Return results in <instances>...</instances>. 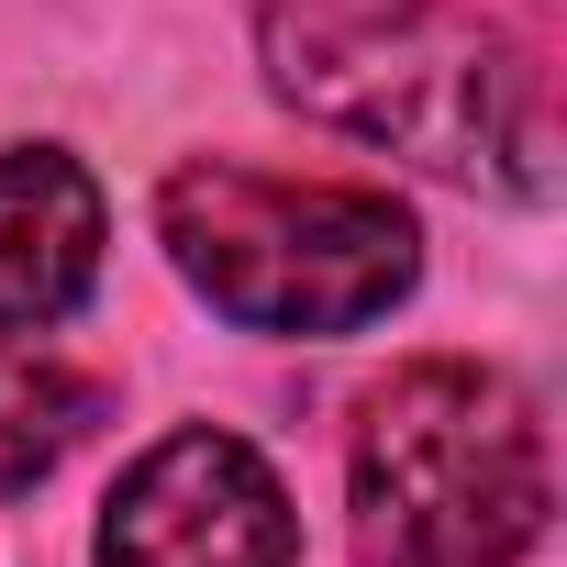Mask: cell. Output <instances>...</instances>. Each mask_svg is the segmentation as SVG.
<instances>
[{
    "label": "cell",
    "mask_w": 567,
    "mask_h": 567,
    "mask_svg": "<svg viewBox=\"0 0 567 567\" xmlns=\"http://www.w3.org/2000/svg\"><path fill=\"white\" fill-rule=\"evenodd\" d=\"M290 556H301V512L278 467L212 423L145 445L101 512V567H290Z\"/></svg>",
    "instance_id": "277c9868"
},
{
    "label": "cell",
    "mask_w": 567,
    "mask_h": 567,
    "mask_svg": "<svg viewBox=\"0 0 567 567\" xmlns=\"http://www.w3.org/2000/svg\"><path fill=\"white\" fill-rule=\"evenodd\" d=\"M156 234L178 278L245 334H357L423 278V234L390 189L267 178L234 156H189L156 189Z\"/></svg>",
    "instance_id": "7a4b0ae2"
},
{
    "label": "cell",
    "mask_w": 567,
    "mask_h": 567,
    "mask_svg": "<svg viewBox=\"0 0 567 567\" xmlns=\"http://www.w3.org/2000/svg\"><path fill=\"white\" fill-rule=\"evenodd\" d=\"M101 423V379L45 357L34 334H0V501H23L34 478L68 467V445Z\"/></svg>",
    "instance_id": "8992f818"
},
{
    "label": "cell",
    "mask_w": 567,
    "mask_h": 567,
    "mask_svg": "<svg viewBox=\"0 0 567 567\" xmlns=\"http://www.w3.org/2000/svg\"><path fill=\"white\" fill-rule=\"evenodd\" d=\"M267 90L390 145L434 178L501 189V200H556V112H545V68L456 12V0H267Z\"/></svg>",
    "instance_id": "6da1fadb"
},
{
    "label": "cell",
    "mask_w": 567,
    "mask_h": 567,
    "mask_svg": "<svg viewBox=\"0 0 567 567\" xmlns=\"http://www.w3.org/2000/svg\"><path fill=\"white\" fill-rule=\"evenodd\" d=\"M357 567H512L545 512V423L501 368L423 357L357 423Z\"/></svg>",
    "instance_id": "3957f363"
},
{
    "label": "cell",
    "mask_w": 567,
    "mask_h": 567,
    "mask_svg": "<svg viewBox=\"0 0 567 567\" xmlns=\"http://www.w3.org/2000/svg\"><path fill=\"white\" fill-rule=\"evenodd\" d=\"M101 234H112V212L79 156H56V145L0 156V334L68 323L101 278Z\"/></svg>",
    "instance_id": "5b68a950"
}]
</instances>
